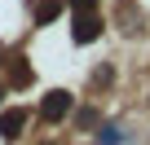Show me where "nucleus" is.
<instances>
[{"instance_id": "1", "label": "nucleus", "mask_w": 150, "mask_h": 145, "mask_svg": "<svg viewBox=\"0 0 150 145\" xmlns=\"http://www.w3.org/2000/svg\"><path fill=\"white\" fill-rule=\"evenodd\" d=\"M71 110H75V97L62 92V88H53L49 97H40V119H44V123H57V119H66Z\"/></svg>"}, {"instance_id": "2", "label": "nucleus", "mask_w": 150, "mask_h": 145, "mask_svg": "<svg viewBox=\"0 0 150 145\" xmlns=\"http://www.w3.org/2000/svg\"><path fill=\"white\" fill-rule=\"evenodd\" d=\"M102 35V18L93 13V9H75V27H71V40L75 44H93Z\"/></svg>"}, {"instance_id": "3", "label": "nucleus", "mask_w": 150, "mask_h": 145, "mask_svg": "<svg viewBox=\"0 0 150 145\" xmlns=\"http://www.w3.org/2000/svg\"><path fill=\"white\" fill-rule=\"evenodd\" d=\"M27 127V110H0V141H13Z\"/></svg>"}, {"instance_id": "4", "label": "nucleus", "mask_w": 150, "mask_h": 145, "mask_svg": "<svg viewBox=\"0 0 150 145\" xmlns=\"http://www.w3.org/2000/svg\"><path fill=\"white\" fill-rule=\"evenodd\" d=\"M62 9H66V0H35V5H31V22L35 27H49Z\"/></svg>"}, {"instance_id": "5", "label": "nucleus", "mask_w": 150, "mask_h": 145, "mask_svg": "<svg viewBox=\"0 0 150 145\" xmlns=\"http://www.w3.org/2000/svg\"><path fill=\"white\" fill-rule=\"evenodd\" d=\"M132 132L124 123H97V145H128Z\"/></svg>"}, {"instance_id": "6", "label": "nucleus", "mask_w": 150, "mask_h": 145, "mask_svg": "<svg viewBox=\"0 0 150 145\" xmlns=\"http://www.w3.org/2000/svg\"><path fill=\"white\" fill-rule=\"evenodd\" d=\"M97 123H102V110H97V106H80V110H75V127L97 132Z\"/></svg>"}, {"instance_id": "7", "label": "nucleus", "mask_w": 150, "mask_h": 145, "mask_svg": "<svg viewBox=\"0 0 150 145\" xmlns=\"http://www.w3.org/2000/svg\"><path fill=\"white\" fill-rule=\"evenodd\" d=\"M31 79H35V70H31V66H27V62L18 57V62L9 66V84H13V88H27Z\"/></svg>"}, {"instance_id": "8", "label": "nucleus", "mask_w": 150, "mask_h": 145, "mask_svg": "<svg viewBox=\"0 0 150 145\" xmlns=\"http://www.w3.org/2000/svg\"><path fill=\"white\" fill-rule=\"evenodd\" d=\"M110 79H115V66H110V62H106V66H97V70H93V84H110Z\"/></svg>"}, {"instance_id": "9", "label": "nucleus", "mask_w": 150, "mask_h": 145, "mask_svg": "<svg viewBox=\"0 0 150 145\" xmlns=\"http://www.w3.org/2000/svg\"><path fill=\"white\" fill-rule=\"evenodd\" d=\"M66 5H71V9H93L97 0H66Z\"/></svg>"}, {"instance_id": "10", "label": "nucleus", "mask_w": 150, "mask_h": 145, "mask_svg": "<svg viewBox=\"0 0 150 145\" xmlns=\"http://www.w3.org/2000/svg\"><path fill=\"white\" fill-rule=\"evenodd\" d=\"M0 106H5V88H0Z\"/></svg>"}, {"instance_id": "11", "label": "nucleus", "mask_w": 150, "mask_h": 145, "mask_svg": "<svg viewBox=\"0 0 150 145\" xmlns=\"http://www.w3.org/2000/svg\"><path fill=\"white\" fill-rule=\"evenodd\" d=\"M44 145H53V141H44Z\"/></svg>"}, {"instance_id": "12", "label": "nucleus", "mask_w": 150, "mask_h": 145, "mask_svg": "<svg viewBox=\"0 0 150 145\" xmlns=\"http://www.w3.org/2000/svg\"><path fill=\"white\" fill-rule=\"evenodd\" d=\"M93 145H97V141H93Z\"/></svg>"}]
</instances>
